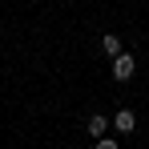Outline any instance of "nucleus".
I'll return each instance as SVG.
<instances>
[{
    "label": "nucleus",
    "instance_id": "obj_2",
    "mask_svg": "<svg viewBox=\"0 0 149 149\" xmlns=\"http://www.w3.org/2000/svg\"><path fill=\"white\" fill-rule=\"evenodd\" d=\"M113 125H117V133H133V129H137V117H133V109H117Z\"/></svg>",
    "mask_w": 149,
    "mask_h": 149
},
{
    "label": "nucleus",
    "instance_id": "obj_1",
    "mask_svg": "<svg viewBox=\"0 0 149 149\" xmlns=\"http://www.w3.org/2000/svg\"><path fill=\"white\" fill-rule=\"evenodd\" d=\"M133 69H137V61H133L129 52H117V56H113V77H117V81H129Z\"/></svg>",
    "mask_w": 149,
    "mask_h": 149
},
{
    "label": "nucleus",
    "instance_id": "obj_4",
    "mask_svg": "<svg viewBox=\"0 0 149 149\" xmlns=\"http://www.w3.org/2000/svg\"><path fill=\"white\" fill-rule=\"evenodd\" d=\"M101 49H105V56H117V52H121V40H117L113 32H105V36H101Z\"/></svg>",
    "mask_w": 149,
    "mask_h": 149
},
{
    "label": "nucleus",
    "instance_id": "obj_5",
    "mask_svg": "<svg viewBox=\"0 0 149 149\" xmlns=\"http://www.w3.org/2000/svg\"><path fill=\"white\" fill-rule=\"evenodd\" d=\"M97 149H117V141H113L109 133H101V137H97Z\"/></svg>",
    "mask_w": 149,
    "mask_h": 149
},
{
    "label": "nucleus",
    "instance_id": "obj_3",
    "mask_svg": "<svg viewBox=\"0 0 149 149\" xmlns=\"http://www.w3.org/2000/svg\"><path fill=\"white\" fill-rule=\"evenodd\" d=\"M105 129H109V117H105V113H93V117H89V133H93V137H101Z\"/></svg>",
    "mask_w": 149,
    "mask_h": 149
}]
</instances>
